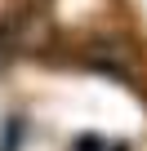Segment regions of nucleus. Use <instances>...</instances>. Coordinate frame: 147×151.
<instances>
[{
	"mask_svg": "<svg viewBox=\"0 0 147 151\" xmlns=\"http://www.w3.org/2000/svg\"><path fill=\"white\" fill-rule=\"evenodd\" d=\"M89 62H94L98 71H112V76H129V67H134L129 49L116 45V40H98V45L89 49Z\"/></svg>",
	"mask_w": 147,
	"mask_h": 151,
	"instance_id": "f257e3e1",
	"label": "nucleus"
},
{
	"mask_svg": "<svg viewBox=\"0 0 147 151\" xmlns=\"http://www.w3.org/2000/svg\"><path fill=\"white\" fill-rule=\"evenodd\" d=\"M14 53H18V45H14V31L0 22V76H5V67L14 62Z\"/></svg>",
	"mask_w": 147,
	"mask_h": 151,
	"instance_id": "f03ea898",
	"label": "nucleus"
}]
</instances>
